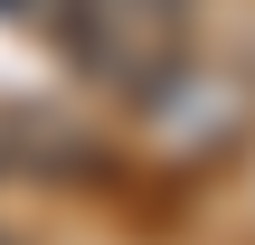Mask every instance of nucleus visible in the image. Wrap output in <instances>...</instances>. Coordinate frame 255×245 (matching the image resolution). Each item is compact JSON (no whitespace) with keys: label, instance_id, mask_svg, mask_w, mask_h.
Listing matches in <instances>:
<instances>
[{"label":"nucleus","instance_id":"1","mask_svg":"<svg viewBox=\"0 0 255 245\" xmlns=\"http://www.w3.org/2000/svg\"><path fill=\"white\" fill-rule=\"evenodd\" d=\"M180 28H189V0H76V57H95L123 85L161 76Z\"/></svg>","mask_w":255,"mask_h":245},{"label":"nucleus","instance_id":"2","mask_svg":"<svg viewBox=\"0 0 255 245\" xmlns=\"http://www.w3.org/2000/svg\"><path fill=\"white\" fill-rule=\"evenodd\" d=\"M0 245H19V236H9V227H0Z\"/></svg>","mask_w":255,"mask_h":245}]
</instances>
